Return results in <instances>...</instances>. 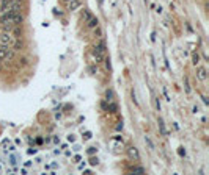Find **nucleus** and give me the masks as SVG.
I'll list each match as a JSON object with an SVG mask.
<instances>
[{"instance_id":"nucleus-26","label":"nucleus","mask_w":209,"mask_h":175,"mask_svg":"<svg viewBox=\"0 0 209 175\" xmlns=\"http://www.w3.org/2000/svg\"><path fill=\"white\" fill-rule=\"evenodd\" d=\"M0 11H2V10H0Z\"/></svg>"},{"instance_id":"nucleus-1","label":"nucleus","mask_w":209,"mask_h":175,"mask_svg":"<svg viewBox=\"0 0 209 175\" xmlns=\"http://www.w3.org/2000/svg\"><path fill=\"white\" fill-rule=\"evenodd\" d=\"M13 41H14V38H13V35H11L10 32L0 35V46L8 47V46H11V44H13Z\"/></svg>"},{"instance_id":"nucleus-23","label":"nucleus","mask_w":209,"mask_h":175,"mask_svg":"<svg viewBox=\"0 0 209 175\" xmlns=\"http://www.w3.org/2000/svg\"><path fill=\"white\" fill-rule=\"evenodd\" d=\"M90 163H91L93 166H94V164H97V158H91V159H90Z\"/></svg>"},{"instance_id":"nucleus-12","label":"nucleus","mask_w":209,"mask_h":175,"mask_svg":"<svg viewBox=\"0 0 209 175\" xmlns=\"http://www.w3.org/2000/svg\"><path fill=\"white\" fill-rule=\"evenodd\" d=\"M94 50H97V52H106V42H104V41H99L96 46H94Z\"/></svg>"},{"instance_id":"nucleus-7","label":"nucleus","mask_w":209,"mask_h":175,"mask_svg":"<svg viewBox=\"0 0 209 175\" xmlns=\"http://www.w3.org/2000/svg\"><path fill=\"white\" fill-rule=\"evenodd\" d=\"M8 52H10L8 47L0 46V61H8Z\"/></svg>"},{"instance_id":"nucleus-4","label":"nucleus","mask_w":209,"mask_h":175,"mask_svg":"<svg viewBox=\"0 0 209 175\" xmlns=\"http://www.w3.org/2000/svg\"><path fill=\"white\" fill-rule=\"evenodd\" d=\"M80 0H68V10L69 11H76L77 8H80Z\"/></svg>"},{"instance_id":"nucleus-11","label":"nucleus","mask_w":209,"mask_h":175,"mask_svg":"<svg viewBox=\"0 0 209 175\" xmlns=\"http://www.w3.org/2000/svg\"><path fill=\"white\" fill-rule=\"evenodd\" d=\"M11 3H13V0H2V2H0V10H2V11L8 10L11 7Z\"/></svg>"},{"instance_id":"nucleus-13","label":"nucleus","mask_w":209,"mask_h":175,"mask_svg":"<svg viewBox=\"0 0 209 175\" xmlns=\"http://www.w3.org/2000/svg\"><path fill=\"white\" fill-rule=\"evenodd\" d=\"M184 88H185V92H187V94L192 92V89H190V83H189V78H187V77L184 78Z\"/></svg>"},{"instance_id":"nucleus-14","label":"nucleus","mask_w":209,"mask_h":175,"mask_svg":"<svg viewBox=\"0 0 209 175\" xmlns=\"http://www.w3.org/2000/svg\"><path fill=\"white\" fill-rule=\"evenodd\" d=\"M192 63H193L195 66H196V64H200V55H198L196 52H195V53L192 55Z\"/></svg>"},{"instance_id":"nucleus-10","label":"nucleus","mask_w":209,"mask_h":175,"mask_svg":"<svg viewBox=\"0 0 209 175\" xmlns=\"http://www.w3.org/2000/svg\"><path fill=\"white\" fill-rule=\"evenodd\" d=\"M157 124H159V128H160V133H162V136H167V134H168V131H167V128H165V124H164V119H162V117H159Z\"/></svg>"},{"instance_id":"nucleus-20","label":"nucleus","mask_w":209,"mask_h":175,"mask_svg":"<svg viewBox=\"0 0 209 175\" xmlns=\"http://www.w3.org/2000/svg\"><path fill=\"white\" fill-rule=\"evenodd\" d=\"M132 100H134L135 105H138V100H137V97H135V91H132Z\"/></svg>"},{"instance_id":"nucleus-15","label":"nucleus","mask_w":209,"mask_h":175,"mask_svg":"<svg viewBox=\"0 0 209 175\" xmlns=\"http://www.w3.org/2000/svg\"><path fill=\"white\" fill-rule=\"evenodd\" d=\"M106 100H107V102H112V100H113V92H112L110 89L106 92Z\"/></svg>"},{"instance_id":"nucleus-21","label":"nucleus","mask_w":209,"mask_h":175,"mask_svg":"<svg viewBox=\"0 0 209 175\" xmlns=\"http://www.w3.org/2000/svg\"><path fill=\"white\" fill-rule=\"evenodd\" d=\"M117 130H118V131H121V130H123V122H118V125H117Z\"/></svg>"},{"instance_id":"nucleus-2","label":"nucleus","mask_w":209,"mask_h":175,"mask_svg":"<svg viewBox=\"0 0 209 175\" xmlns=\"http://www.w3.org/2000/svg\"><path fill=\"white\" fill-rule=\"evenodd\" d=\"M128 155H129V158H132V159H135V161L140 159V153H138V148H137V147H129V148H128Z\"/></svg>"},{"instance_id":"nucleus-9","label":"nucleus","mask_w":209,"mask_h":175,"mask_svg":"<svg viewBox=\"0 0 209 175\" xmlns=\"http://www.w3.org/2000/svg\"><path fill=\"white\" fill-rule=\"evenodd\" d=\"M97 25H99V21H97L96 17H93V16L86 21V27H88V28H96Z\"/></svg>"},{"instance_id":"nucleus-16","label":"nucleus","mask_w":209,"mask_h":175,"mask_svg":"<svg viewBox=\"0 0 209 175\" xmlns=\"http://www.w3.org/2000/svg\"><path fill=\"white\" fill-rule=\"evenodd\" d=\"M132 172H137V173H145V169H143V167H132Z\"/></svg>"},{"instance_id":"nucleus-24","label":"nucleus","mask_w":209,"mask_h":175,"mask_svg":"<svg viewBox=\"0 0 209 175\" xmlns=\"http://www.w3.org/2000/svg\"><path fill=\"white\" fill-rule=\"evenodd\" d=\"M91 138V133H85V139H90Z\"/></svg>"},{"instance_id":"nucleus-19","label":"nucleus","mask_w":209,"mask_h":175,"mask_svg":"<svg viewBox=\"0 0 209 175\" xmlns=\"http://www.w3.org/2000/svg\"><path fill=\"white\" fill-rule=\"evenodd\" d=\"M145 142H146V144H148V145H149V148H154V145H153V142H151V141H149V138H148V136H146V138H145Z\"/></svg>"},{"instance_id":"nucleus-3","label":"nucleus","mask_w":209,"mask_h":175,"mask_svg":"<svg viewBox=\"0 0 209 175\" xmlns=\"http://www.w3.org/2000/svg\"><path fill=\"white\" fill-rule=\"evenodd\" d=\"M196 78H198L200 81H206V78H207V70H206L204 67H198V69H196Z\"/></svg>"},{"instance_id":"nucleus-6","label":"nucleus","mask_w":209,"mask_h":175,"mask_svg":"<svg viewBox=\"0 0 209 175\" xmlns=\"http://www.w3.org/2000/svg\"><path fill=\"white\" fill-rule=\"evenodd\" d=\"M91 55H93V60H94V63H96V64H97V63H101V61H104V53H102V52H97V50H94V49H93Z\"/></svg>"},{"instance_id":"nucleus-8","label":"nucleus","mask_w":209,"mask_h":175,"mask_svg":"<svg viewBox=\"0 0 209 175\" xmlns=\"http://www.w3.org/2000/svg\"><path fill=\"white\" fill-rule=\"evenodd\" d=\"M24 49V41L21 39V38H18L16 41H13V50L16 52V50H22Z\"/></svg>"},{"instance_id":"nucleus-25","label":"nucleus","mask_w":209,"mask_h":175,"mask_svg":"<svg viewBox=\"0 0 209 175\" xmlns=\"http://www.w3.org/2000/svg\"><path fill=\"white\" fill-rule=\"evenodd\" d=\"M65 2H68V0H65Z\"/></svg>"},{"instance_id":"nucleus-5","label":"nucleus","mask_w":209,"mask_h":175,"mask_svg":"<svg viewBox=\"0 0 209 175\" xmlns=\"http://www.w3.org/2000/svg\"><path fill=\"white\" fill-rule=\"evenodd\" d=\"M22 22H24V14H21V11L14 13L13 14V25H21Z\"/></svg>"},{"instance_id":"nucleus-17","label":"nucleus","mask_w":209,"mask_h":175,"mask_svg":"<svg viewBox=\"0 0 209 175\" xmlns=\"http://www.w3.org/2000/svg\"><path fill=\"white\" fill-rule=\"evenodd\" d=\"M90 17H91V14H90V11H88V10H85V11H83V19H85V22H86V21L90 19Z\"/></svg>"},{"instance_id":"nucleus-22","label":"nucleus","mask_w":209,"mask_h":175,"mask_svg":"<svg viewBox=\"0 0 209 175\" xmlns=\"http://www.w3.org/2000/svg\"><path fill=\"white\" fill-rule=\"evenodd\" d=\"M179 155H181V156H185V150H184L182 147L179 148Z\"/></svg>"},{"instance_id":"nucleus-18","label":"nucleus","mask_w":209,"mask_h":175,"mask_svg":"<svg viewBox=\"0 0 209 175\" xmlns=\"http://www.w3.org/2000/svg\"><path fill=\"white\" fill-rule=\"evenodd\" d=\"M14 58V50L13 49H10V52H8V61H11Z\"/></svg>"}]
</instances>
